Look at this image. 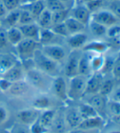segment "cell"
Masks as SVG:
<instances>
[{
	"label": "cell",
	"instance_id": "cell-1",
	"mask_svg": "<svg viewBox=\"0 0 120 133\" xmlns=\"http://www.w3.org/2000/svg\"><path fill=\"white\" fill-rule=\"evenodd\" d=\"M25 80L37 92H49L53 78L32 66L25 69Z\"/></svg>",
	"mask_w": 120,
	"mask_h": 133
},
{
	"label": "cell",
	"instance_id": "cell-2",
	"mask_svg": "<svg viewBox=\"0 0 120 133\" xmlns=\"http://www.w3.org/2000/svg\"><path fill=\"white\" fill-rule=\"evenodd\" d=\"M34 66L39 69L40 71L49 75L51 78L59 76L61 74V64L49 57L46 56L40 48L38 49L33 57Z\"/></svg>",
	"mask_w": 120,
	"mask_h": 133
},
{
	"label": "cell",
	"instance_id": "cell-3",
	"mask_svg": "<svg viewBox=\"0 0 120 133\" xmlns=\"http://www.w3.org/2000/svg\"><path fill=\"white\" fill-rule=\"evenodd\" d=\"M39 42L33 39L23 38L21 41L14 47V53L21 62L32 60L35 51L40 48Z\"/></svg>",
	"mask_w": 120,
	"mask_h": 133
},
{
	"label": "cell",
	"instance_id": "cell-4",
	"mask_svg": "<svg viewBox=\"0 0 120 133\" xmlns=\"http://www.w3.org/2000/svg\"><path fill=\"white\" fill-rule=\"evenodd\" d=\"M68 84V98L69 100L76 101L82 98L85 94L87 79L84 76L77 75L69 78Z\"/></svg>",
	"mask_w": 120,
	"mask_h": 133
},
{
	"label": "cell",
	"instance_id": "cell-5",
	"mask_svg": "<svg viewBox=\"0 0 120 133\" xmlns=\"http://www.w3.org/2000/svg\"><path fill=\"white\" fill-rule=\"evenodd\" d=\"M34 91H35L24 79L11 83L10 88L5 94L12 98H15V99H23V98L28 96L31 98L34 94Z\"/></svg>",
	"mask_w": 120,
	"mask_h": 133
},
{
	"label": "cell",
	"instance_id": "cell-6",
	"mask_svg": "<svg viewBox=\"0 0 120 133\" xmlns=\"http://www.w3.org/2000/svg\"><path fill=\"white\" fill-rule=\"evenodd\" d=\"M30 106L39 111L54 109V102L48 92H36L30 98Z\"/></svg>",
	"mask_w": 120,
	"mask_h": 133
},
{
	"label": "cell",
	"instance_id": "cell-7",
	"mask_svg": "<svg viewBox=\"0 0 120 133\" xmlns=\"http://www.w3.org/2000/svg\"><path fill=\"white\" fill-rule=\"evenodd\" d=\"M50 91L52 95L62 102H66L68 98V85L65 78L61 75L53 78Z\"/></svg>",
	"mask_w": 120,
	"mask_h": 133
},
{
	"label": "cell",
	"instance_id": "cell-8",
	"mask_svg": "<svg viewBox=\"0 0 120 133\" xmlns=\"http://www.w3.org/2000/svg\"><path fill=\"white\" fill-rule=\"evenodd\" d=\"M40 113H41V111L31 106L29 108H24L19 109L16 113V120L17 123L30 127L35 121L38 120Z\"/></svg>",
	"mask_w": 120,
	"mask_h": 133
},
{
	"label": "cell",
	"instance_id": "cell-9",
	"mask_svg": "<svg viewBox=\"0 0 120 133\" xmlns=\"http://www.w3.org/2000/svg\"><path fill=\"white\" fill-rule=\"evenodd\" d=\"M40 51L46 56L60 63V64L66 58L65 50L60 44H50L41 46L40 47Z\"/></svg>",
	"mask_w": 120,
	"mask_h": 133
},
{
	"label": "cell",
	"instance_id": "cell-10",
	"mask_svg": "<svg viewBox=\"0 0 120 133\" xmlns=\"http://www.w3.org/2000/svg\"><path fill=\"white\" fill-rule=\"evenodd\" d=\"M91 20L98 22L104 26L109 28L114 25L119 23V20L114 16L110 10L101 9L91 14Z\"/></svg>",
	"mask_w": 120,
	"mask_h": 133
},
{
	"label": "cell",
	"instance_id": "cell-11",
	"mask_svg": "<svg viewBox=\"0 0 120 133\" xmlns=\"http://www.w3.org/2000/svg\"><path fill=\"white\" fill-rule=\"evenodd\" d=\"M25 69L23 67L22 63L18 61L14 65L8 69L1 77L8 79L11 83L18 82L21 80L25 79Z\"/></svg>",
	"mask_w": 120,
	"mask_h": 133
},
{
	"label": "cell",
	"instance_id": "cell-12",
	"mask_svg": "<svg viewBox=\"0 0 120 133\" xmlns=\"http://www.w3.org/2000/svg\"><path fill=\"white\" fill-rule=\"evenodd\" d=\"M70 16L83 25H88L91 20V12L83 3L74 4L70 11Z\"/></svg>",
	"mask_w": 120,
	"mask_h": 133
},
{
	"label": "cell",
	"instance_id": "cell-13",
	"mask_svg": "<svg viewBox=\"0 0 120 133\" xmlns=\"http://www.w3.org/2000/svg\"><path fill=\"white\" fill-rule=\"evenodd\" d=\"M78 61L79 57L76 51H73L69 56L64 69L65 75L68 78L78 75Z\"/></svg>",
	"mask_w": 120,
	"mask_h": 133
},
{
	"label": "cell",
	"instance_id": "cell-14",
	"mask_svg": "<svg viewBox=\"0 0 120 133\" xmlns=\"http://www.w3.org/2000/svg\"><path fill=\"white\" fill-rule=\"evenodd\" d=\"M103 80L104 79H103L102 74L100 72H96L92 75H91L89 78L87 80L84 95L86 94L93 95L98 93Z\"/></svg>",
	"mask_w": 120,
	"mask_h": 133
},
{
	"label": "cell",
	"instance_id": "cell-15",
	"mask_svg": "<svg viewBox=\"0 0 120 133\" xmlns=\"http://www.w3.org/2000/svg\"><path fill=\"white\" fill-rule=\"evenodd\" d=\"M105 125V119L101 115H97V116L92 118L83 119L77 128L87 130V131H95L104 128Z\"/></svg>",
	"mask_w": 120,
	"mask_h": 133
},
{
	"label": "cell",
	"instance_id": "cell-16",
	"mask_svg": "<svg viewBox=\"0 0 120 133\" xmlns=\"http://www.w3.org/2000/svg\"><path fill=\"white\" fill-rule=\"evenodd\" d=\"M64 117L67 128L70 130L77 128L83 121V118L80 115L78 109L75 108L68 109L64 113Z\"/></svg>",
	"mask_w": 120,
	"mask_h": 133
},
{
	"label": "cell",
	"instance_id": "cell-17",
	"mask_svg": "<svg viewBox=\"0 0 120 133\" xmlns=\"http://www.w3.org/2000/svg\"><path fill=\"white\" fill-rule=\"evenodd\" d=\"M18 27L23 34V37L25 38L33 39L38 42L41 28L38 26L36 22H33L30 23V24H27L24 25H20Z\"/></svg>",
	"mask_w": 120,
	"mask_h": 133
},
{
	"label": "cell",
	"instance_id": "cell-18",
	"mask_svg": "<svg viewBox=\"0 0 120 133\" xmlns=\"http://www.w3.org/2000/svg\"><path fill=\"white\" fill-rule=\"evenodd\" d=\"M88 103L96 109L97 114L101 115V116H102V114L105 113L108 103L106 96H104L99 93L93 94L88 100Z\"/></svg>",
	"mask_w": 120,
	"mask_h": 133
},
{
	"label": "cell",
	"instance_id": "cell-19",
	"mask_svg": "<svg viewBox=\"0 0 120 133\" xmlns=\"http://www.w3.org/2000/svg\"><path fill=\"white\" fill-rule=\"evenodd\" d=\"M66 39V43L73 50H76L80 48H83L87 43L88 36L83 32H80L77 34H74L69 35Z\"/></svg>",
	"mask_w": 120,
	"mask_h": 133
},
{
	"label": "cell",
	"instance_id": "cell-20",
	"mask_svg": "<svg viewBox=\"0 0 120 133\" xmlns=\"http://www.w3.org/2000/svg\"><path fill=\"white\" fill-rule=\"evenodd\" d=\"M20 13L21 8L8 11L6 16L0 21V26L5 29V30H8V29L11 27L18 26Z\"/></svg>",
	"mask_w": 120,
	"mask_h": 133
},
{
	"label": "cell",
	"instance_id": "cell-21",
	"mask_svg": "<svg viewBox=\"0 0 120 133\" xmlns=\"http://www.w3.org/2000/svg\"><path fill=\"white\" fill-rule=\"evenodd\" d=\"M68 128L65 123V120L64 117V113L57 111L56 113L55 118L51 126L49 129V131L54 133H66L68 131Z\"/></svg>",
	"mask_w": 120,
	"mask_h": 133
},
{
	"label": "cell",
	"instance_id": "cell-22",
	"mask_svg": "<svg viewBox=\"0 0 120 133\" xmlns=\"http://www.w3.org/2000/svg\"><path fill=\"white\" fill-rule=\"evenodd\" d=\"M19 60L13 52L0 53V76L14 65Z\"/></svg>",
	"mask_w": 120,
	"mask_h": 133
},
{
	"label": "cell",
	"instance_id": "cell-23",
	"mask_svg": "<svg viewBox=\"0 0 120 133\" xmlns=\"http://www.w3.org/2000/svg\"><path fill=\"white\" fill-rule=\"evenodd\" d=\"M21 8L29 11L34 17V19L37 20L38 16L41 14L42 11L46 8V7L43 0H38V1L35 2L25 3L21 7Z\"/></svg>",
	"mask_w": 120,
	"mask_h": 133
},
{
	"label": "cell",
	"instance_id": "cell-24",
	"mask_svg": "<svg viewBox=\"0 0 120 133\" xmlns=\"http://www.w3.org/2000/svg\"><path fill=\"white\" fill-rule=\"evenodd\" d=\"M58 38H61L55 34L51 29H41L39 34L38 42L41 46L50 45V44H59L56 41Z\"/></svg>",
	"mask_w": 120,
	"mask_h": 133
},
{
	"label": "cell",
	"instance_id": "cell-25",
	"mask_svg": "<svg viewBox=\"0 0 120 133\" xmlns=\"http://www.w3.org/2000/svg\"><path fill=\"white\" fill-rule=\"evenodd\" d=\"M56 113V109H47V110L41 111L39 117L38 118V122L45 128H47L49 131L51 123L53 122V119L55 118Z\"/></svg>",
	"mask_w": 120,
	"mask_h": 133
},
{
	"label": "cell",
	"instance_id": "cell-26",
	"mask_svg": "<svg viewBox=\"0 0 120 133\" xmlns=\"http://www.w3.org/2000/svg\"><path fill=\"white\" fill-rule=\"evenodd\" d=\"M65 25L67 28V30L69 32V34H74L80 32H83L85 30V25L82 24L76 19H74L72 16H69L68 18L64 21Z\"/></svg>",
	"mask_w": 120,
	"mask_h": 133
},
{
	"label": "cell",
	"instance_id": "cell-27",
	"mask_svg": "<svg viewBox=\"0 0 120 133\" xmlns=\"http://www.w3.org/2000/svg\"><path fill=\"white\" fill-rule=\"evenodd\" d=\"M6 34H7L8 42L13 48L24 38L23 34L18 26L11 27L8 29V30H6Z\"/></svg>",
	"mask_w": 120,
	"mask_h": 133
},
{
	"label": "cell",
	"instance_id": "cell-28",
	"mask_svg": "<svg viewBox=\"0 0 120 133\" xmlns=\"http://www.w3.org/2000/svg\"><path fill=\"white\" fill-rule=\"evenodd\" d=\"M83 50L86 51H92V52L101 54L104 53L108 50L109 45L102 41H92L91 43H86L83 47Z\"/></svg>",
	"mask_w": 120,
	"mask_h": 133
},
{
	"label": "cell",
	"instance_id": "cell-29",
	"mask_svg": "<svg viewBox=\"0 0 120 133\" xmlns=\"http://www.w3.org/2000/svg\"><path fill=\"white\" fill-rule=\"evenodd\" d=\"M36 23L41 29H50L52 25L51 11L45 8L36 20Z\"/></svg>",
	"mask_w": 120,
	"mask_h": 133
},
{
	"label": "cell",
	"instance_id": "cell-30",
	"mask_svg": "<svg viewBox=\"0 0 120 133\" xmlns=\"http://www.w3.org/2000/svg\"><path fill=\"white\" fill-rule=\"evenodd\" d=\"M14 48L10 44L6 34V30L0 26V53H14Z\"/></svg>",
	"mask_w": 120,
	"mask_h": 133
},
{
	"label": "cell",
	"instance_id": "cell-31",
	"mask_svg": "<svg viewBox=\"0 0 120 133\" xmlns=\"http://www.w3.org/2000/svg\"><path fill=\"white\" fill-rule=\"evenodd\" d=\"M77 109L81 117L83 118V120L99 115L96 111V109L91 105H90L88 103H83L81 105H79Z\"/></svg>",
	"mask_w": 120,
	"mask_h": 133
},
{
	"label": "cell",
	"instance_id": "cell-32",
	"mask_svg": "<svg viewBox=\"0 0 120 133\" xmlns=\"http://www.w3.org/2000/svg\"><path fill=\"white\" fill-rule=\"evenodd\" d=\"M90 70V58L88 56L84 55L80 57L78 61V75L86 77L89 74Z\"/></svg>",
	"mask_w": 120,
	"mask_h": 133
},
{
	"label": "cell",
	"instance_id": "cell-33",
	"mask_svg": "<svg viewBox=\"0 0 120 133\" xmlns=\"http://www.w3.org/2000/svg\"><path fill=\"white\" fill-rule=\"evenodd\" d=\"M88 25H89V29H90L91 32L92 33L93 35H95V36H103V35H105L106 34L107 27L100 24V23L96 22L92 20H90V21Z\"/></svg>",
	"mask_w": 120,
	"mask_h": 133
},
{
	"label": "cell",
	"instance_id": "cell-34",
	"mask_svg": "<svg viewBox=\"0 0 120 133\" xmlns=\"http://www.w3.org/2000/svg\"><path fill=\"white\" fill-rule=\"evenodd\" d=\"M70 10L69 8H65L57 11L51 12V18H52V25L58 24V23L64 22L69 16H70Z\"/></svg>",
	"mask_w": 120,
	"mask_h": 133
},
{
	"label": "cell",
	"instance_id": "cell-35",
	"mask_svg": "<svg viewBox=\"0 0 120 133\" xmlns=\"http://www.w3.org/2000/svg\"><path fill=\"white\" fill-rule=\"evenodd\" d=\"M105 58L101 55L98 54L90 59V66L91 70H92L94 73L96 72H101V69L104 65Z\"/></svg>",
	"mask_w": 120,
	"mask_h": 133
},
{
	"label": "cell",
	"instance_id": "cell-36",
	"mask_svg": "<svg viewBox=\"0 0 120 133\" xmlns=\"http://www.w3.org/2000/svg\"><path fill=\"white\" fill-rule=\"evenodd\" d=\"M43 1L46 8L51 11V12L67 8L66 5L61 2L60 0H43Z\"/></svg>",
	"mask_w": 120,
	"mask_h": 133
},
{
	"label": "cell",
	"instance_id": "cell-37",
	"mask_svg": "<svg viewBox=\"0 0 120 133\" xmlns=\"http://www.w3.org/2000/svg\"><path fill=\"white\" fill-rule=\"evenodd\" d=\"M51 31H52L55 34L61 38H67L70 34L67 30V28L65 25V22L58 23V24H54L51 25L50 28Z\"/></svg>",
	"mask_w": 120,
	"mask_h": 133
},
{
	"label": "cell",
	"instance_id": "cell-38",
	"mask_svg": "<svg viewBox=\"0 0 120 133\" xmlns=\"http://www.w3.org/2000/svg\"><path fill=\"white\" fill-rule=\"evenodd\" d=\"M113 91H114V82L111 79H106V80H103L98 93L107 97L109 95L111 94V92Z\"/></svg>",
	"mask_w": 120,
	"mask_h": 133
},
{
	"label": "cell",
	"instance_id": "cell-39",
	"mask_svg": "<svg viewBox=\"0 0 120 133\" xmlns=\"http://www.w3.org/2000/svg\"><path fill=\"white\" fill-rule=\"evenodd\" d=\"M33 22H36V20L34 19V17L27 11L25 9L21 8V13L19 17V21H18V26L20 25H24L27 24H30Z\"/></svg>",
	"mask_w": 120,
	"mask_h": 133
},
{
	"label": "cell",
	"instance_id": "cell-40",
	"mask_svg": "<svg viewBox=\"0 0 120 133\" xmlns=\"http://www.w3.org/2000/svg\"><path fill=\"white\" fill-rule=\"evenodd\" d=\"M10 110L3 103H0V128L5 125L10 119Z\"/></svg>",
	"mask_w": 120,
	"mask_h": 133
},
{
	"label": "cell",
	"instance_id": "cell-41",
	"mask_svg": "<svg viewBox=\"0 0 120 133\" xmlns=\"http://www.w3.org/2000/svg\"><path fill=\"white\" fill-rule=\"evenodd\" d=\"M2 2L8 11L19 9L25 3V0H2Z\"/></svg>",
	"mask_w": 120,
	"mask_h": 133
},
{
	"label": "cell",
	"instance_id": "cell-42",
	"mask_svg": "<svg viewBox=\"0 0 120 133\" xmlns=\"http://www.w3.org/2000/svg\"><path fill=\"white\" fill-rule=\"evenodd\" d=\"M104 3H105V0H92V1L85 3V6L87 7V8L91 14L101 10Z\"/></svg>",
	"mask_w": 120,
	"mask_h": 133
},
{
	"label": "cell",
	"instance_id": "cell-43",
	"mask_svg": "<svg viewBox=\"0 0 120 133\" xmlns=\"http://www.w3.org/2000/svg\"><path fill=\"white\" fill-rule=\"evenodd\" d=\"M8 130H9V133H30V128H29L28 126L23 125L17 122L11 125L10 129Z\"/></svg>",
	"mask_w": 120,
	"mask_h": 133
},
{
	"label": "cell",
	"instance_id": "cell-44",
	"mask_svg": "<svg viewBox=\"0 0 120 133\" xmlns=\"http://www.w3.org/2000/svg\"><path fill=\"white\" fill-rule=\"evenodd\" d=\"M29 128H30V133H48L49 131L47 128H45L43 125L40 124L38 120L35 121L33 124H31L29 127Z\"/></svg>",
	"mask_w": 120,
	"mask_h": 133
},
{
	"label": "cell",
	"instance_id": "cell-45",
	"mask_svg": "<svg viewBox=\"0 0 120 133\" xmlns=\"http://www.w3.org/2000/svg\"><path fill=\"white\" fill-rule=\"evenodd\" d=\"M107 107L110 109L112 115H119L120 114V102L110 101L107 103Z\"/></svg>",
	"mask_w": 120,
	"mask_h": 133
},
{
	"label": "cell",
	"instance_id": "cell-46",
	"mask_svg": "<svg viewBox=\"0 0 120 133\" xmlns=\"http://www.w3.org/2000/svg\"><path fill=\"white\" fill-rule=\"evenodd\" d=\"M109 8H110L109 10L120 21V1L110 2Z\"/></svg>",
	"mask_w": 120,
	"mask_h": 133
},
{
	"label": "cell",
	"instance_id": "cell-47",
	"mask_svg": "<svg viewBox=\"0 0 120 133\" xmlns=\"http://www.w3.org/2000/svg\"><path fill=\"white\" fill-rule=\"evenodd\" d=\"M106 34L110 38H115L120 35V25L119 23L116 25H114L110 27L107 28Z\"/></svg>",
	"mask_w": 120,
	"mask_h": 133
},
{
	"label": "cell",
	"instance_id": "cell-48",
	"mask_svg": "<svg viewBox=\"0 0 120 133\" xmlns=\"http://www.w3.org/2000/svg\"><path fill=\"white\" fill-rule=\"evenodd\" d=\"M112 73L116 79H120V56H118L114 61Z\"/></svg>",
	"mask_w": 120,
	"mask_h": 133
},
{
	"label": "cell",
	"instance_id": "cell-49",
	"mask_svg": "<svg viewBox=\"0 0 120 133\" xmlns=\"http://www.w3.org/2000/svg\"><path fill=\"white\" fill-rule=\"evenodd\" d=\"M114 60H113L112 58H108V59H105V63L104 65H103L101 70L100 73L103 74H107L109 72H112V69H113V65H114Z\"/></svg>",
	"mask_w": 120,
	"mask_h": 133
},
{
	"label": "cell",
	"instance_id": "cell-50",
	"mask_svg": "<svg viewBox=\"0 0 120 133\" xmlns=\"http://www.w3.org/2000/svg\"><path fill=\"white\" fill-rule=\"evenodd\" d=\"M11 83H11L8 79H6V78L0 76V92H2V93H6V92L8 91V89L10 88Z\"/></svg>",
	"mask_w": 120,
	"mask_h": 133
},
{
	"label": "cell",
	"instance_id": "cell-51",
	"mask_svg": "<svg viewBox=\"0 0 120 133\" xmlns=\"http://www.w3.org/2000/svg\"><path fill=\"white\" fill-rule=\"evenodd\" d=\"M110 95H111V100L110 101L120 102V87L118 88L116 90L113 91Z\"/></svg>",
	"mask_w": 120,
	"mask_h": 133
},
{
	"label": "cell",
	"instance_id": "cell-52",
	"mask_svg": "<svg viewBox=\"0 0 120 133\" xmlns=\"http://www.w3.org/2000/svg\"><path fill=\"white\" fill-rule=\"evenodd\" d=\"M7 13H8L7 9L5 8L4 5H3V3L2 2V0H0V21L3 18Z\"/></svg>",
	"mask_w": 120,
	"mask_h": 133
},
{
	"label": "cell",
	"instance_id": "cell-53",
	"mask_svg": "<svg viewBox=\"0 0 120 133\" xmlns=\"http://www.w3.org/2000/svg\"><path fill=\"white\" fill-rule=\"evenodd\" d=\"M93 131H87V130H83V129H79V128H75V129H72L70 131H67L66 133H91Z\"/></svg>",
	"mask_w": 120,
	"mask_h": 133
},
{
	"label": "cell",
	"instance_id": "cell-54",
	"mask_svg": "<svg viewBox=\"0 0 120 133\" xmlns=\"http://www.w3.org/2000/svg\"><path fill=\"white\" fill-rule=\"evenodd\" d=\"M111 120H112V122L114 123L115 124L120 125V114L119 115H112Z\"/></svg>",
	"mask_w": 120,
	"mask_h": 133
},
{
	"label": "cell",
	"instance_id": "cell-55",
	"mask_svg": "<svg viewBox=\"0 0 120 133\" xmlns=\"http://www.w3.org/2000/svg\"><path fill=\"white\" fill-rule=\"evenodd\" d=\"M0 133H9V130L0 128Z\"/></svg>",
	"mask_w": 120,
	"mask_h": 133
},
{
	"label": "cell",
	"instance_id": "cell-56",
	"mask_svg": "<svg viewBox=\"0 0 120 133\" xmlns=\"http://www.w3.org/2000/svg\"><path fill=\"white\" fill-rule=\"evenodd\" d=\"M91 1H92V0H81V1H80V3H83V4H85V3H88V2H91Z\"/></svg>",
	"mask_w": 120,
	"mask_h": 133
},
{
	"label": "cell",
	"instance_id": "cell-57",
	"mask_svg": "<svg viewBox=\"0 0 120 133\" xmlns=\"http://www.w3.org/2000/svg\"><path fill=\"white\" fill-rule=\"evenodd\" d=\"M60 1H61V2H62L63 3H64V4L65 5V4H66L67 3H69V2H70V0H60Z\"/></svg>",
	"mask_w": 120,
	"mask_h": 133
},
{
	"label": "cell",
	"instance_id": "cell-58",
	"mask_svg": "<svg viewBox=\"0 0 120 133\" xmlns=\"http://www.w3.org/2000/svg\"><path fill=\"white\" fill-rule=\"evenodd\" d=\"M73 1H74V4H77V3H80V1H81V0H73Z\"/></svg>",
	"mask_w": 120,
	"mask_h": 133
},
{
	"label": "cell",
	"instance_id": "cell-59",
	"mask_svg": "<svg viewBox=\"0 0 120 133\" xmlns=\"http://www.w3.org/2000/svg\"><path fill=\"white\" fill-rule=\"evenodd\" d=\"M25 3H30V2H35L38 1V0H25Z\"/></svg>",
	"mask_w": 120,
	"mask_h": 133
},
{
	"label": "cell",
	"instance_id": "cell-60",
	"mask_svg": "<svg viewBox=\"0 0 120 133\" xmlns=\"http://www.w3.org/2000/svg\"><path fill=\"white\" fill-rule=\"evenodd\" d=\"M108 2H114V1H120V0H106Z\"/></svg>",
	"mask_w": 120,
	"mask_h": 133
},
{
	"label": "cell",
	"instance_id": "cell-61",
	"mask_svg": "<svg viewBox=\"0 0 120 133\" xmlns=\"http://www.w3.org/2000/svg\"><path fill=\"white\" fill-rule=\"evenodd\" d=\"M110 133H120V131H111Z\"/></svg>",
	"mask_w": 120,
	"mask_h": 133
},
{
	"label": "cell",
	"instance_id": "cell-62",
	"mask_svg": "<svg viewBox=\"0 0 120 133\" xmlns=\"http://www.w3.org/2000/svg\"><path fill=\"white\" fill-rule=\"evenodd\" d=\"M48 133H54V132H51V131H48Z\"/></svg>",
	"mask_w": 120,
	"mask_h": 133
}]
</instances>
